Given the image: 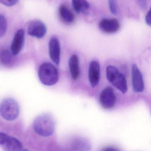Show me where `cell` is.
<instances>
[{
    "instance_id": "obj_19",
    "label": "cell",
    "mask_w": 151,
    "mask_h": 151,
    "mask_svg": "<svg viewBox=\"0 0 151 151\" xmlns=\"http://www.w3.org/2000/svg\"><path fill=\"white\" fill-rule=\"evenodd\" d=\"M19 0H0V2L7 6H12L15 5Z\"/></svg>"
},
{
    "instance_id": "obj_13",
    "label": "cell",
    "mask_w": 151,
    "mask_h": 151,
    "mask_svg": "<svg viewBox=\"0 0 151 151\" xmlns=\"http://www.w3.org/2000/svg\"><path fill=\"white\" fill-rule=\"evenodd\" d=\"M69 69L72 77L74 80H77L80 75L79 62L78 56L73 55L69 62Z\"/></svg>"
},
{
    "instance_id": "obj_22",
    "label": "cell",
    "mask_w": 151,
    "mask_h": 151,
    "mask_svg": "<svg viewBox=\"0 0 151 151\" xmlns=\"http://www.w3.org/2000/svg\"><path fill=\"white\" fill-rule=\"evenodd\" d=\"M102 151H119L116 148L113 147H109L103 149Z\"/></svg>"
},
{
    "instance_id": "obj_4",
    "label": "cell",
    "mask_w": 151,
    "mask_h": 151,
    "mask_svg": "<svg viewBox=\"0 0 151 151\" xmlns=\"http://www.w3.org/2000/svg\"><path fill=\"white\" fill-rule=\"evenodd\" d=\"M106 76L108 81L122 94H126L128 91V85L126 77L121 73L117 68L112 65L107 66Z\"/></svg>"
},
{
    "instance_id": "obj_15",
    "label": "cell",
    "mask_w": 151,
    "mask_h": 151,
    "mask_svg": "<svg viewBox=\"0 0 151 151\" xmlns=\"http://www.w3.org/2000/svg\"><path fill=\"white\" fill-rule=\"evenodd\" d=\"M74 9L77 13H84L90 8V4L87 0H72Z\"/></svg>"
},
{
    "instance_id": "obj_16",
    "label": "cell",
    "mask_w": 151,
    "mask_h": 151,
    "mask_svg": "<svg viewBox=\"0 0 151 151\" xmlns=\"http://www.w3.org/2000/svg\"><path fill=\"white\" fill-rule=\"evenodd\" d=\"M14 56L11 51L3 50L0 53V59L1 62L5 65H9L13 62V58Z\"/></svg>"
},
{
    "instance_id": "obj_9",
    "label": "cell",
    "mask_w": 151,
    "mask_h": 151,
    "mask_svg": "<svg viewBox=\"0 0 151 151\" xmlns=\"http://www.w3.org/2000/svg\"><path fill=\"white\" fill-rule=\"evenodd\" d=\"M99 27L106 33H114L119 30L120 24L116 19L104 18L100 21Z\"/></svg>"
},
{
    "instance_id": "obj_21",
    "label": "cell",
    "mask_w": 151,
    "mask_h": 151,
    "mask_svg": "<svg viewBox=\"0 0 151 151\" xmlns=\"http://www.w3.org/2000/svg\"><path fill=\"white\" fill-rule=\"evenodd\" d=\"M145 21H146V24L147 25L150 26L151 24V11L150 10L149 12L147 13L145 17Z\"/></svg>"
},
{
    "instance_id": "obj_17",
    "label": "cell",
    "mask_w": 151,
    "mask_h": 151,
    "mask_svg": "<svg viewBox=\"0 0 151 151\" xmlns=\"http://www.w3.org/2000/svg\"><path fill=\"white\" fill-rule=\"evenodd\" d=\"M7 29V21L3 15L0 14V38L5 35Z\"/></svg>"
},
{
    "instance_id": "obj_18",
    "label": "cell",
    "mask_w": 151,
    "mask_h": 151,
    "mask_svg": "<svg viewBox=\"0 0 151 151\" xmlns=\"http://www.w3.org/2000/svg\"><path fill=\"white\" fill-rule=\"evenodd\" d=\"M108 3L111 12L113 15H117L118 10L116 0H108Z\"/></svg>"
},
{
    "instance_id": "obj_23",
    "label": "cell",
    "mask_w": 151,
    "mask_h": 151,
    "mask_svg": "<svg viewBox=\"0 0 151 151\" xmlns=\"http://www.w3.org/2000/svg\"><path fill=\"white\" fill-rule=\"evenodd\" d=\"M22 151H29V150H27V149H24V150H22Z\"/></svg>"
},
{
    "instance_id": "obj_11",
    "label": "cell",
    "mask_w": 151,
    "mask_h": 151,
    "mask_svg": "<svg viewBox=\"0 0 151 151\" xmlns=\"http://www.w3.org/2000/svg\"><path fill=\"white\" fill-rule=\"evenodd\" d=\"M100 79V66L97 61H93L90 64L89 79L91 87L95 88L99 83Z\"/></svg>"
},
{
    "instance_id": "obj_14",
    "label": "cell",
    "mask_w": 151,
    "mask_h": 151,
    "mask_svg": "<svg viewBox=\"0 0 151 151\" xmlns=\"http://www.w3.org/2000/svg\"><path fill=\"white\" fill-rule=\"evenodd\" d=\"M59 12L62 21L66 24H72L74 21L75 18L74 14L64 4H62L59 6Z\"/></svg>"
},
{
    "instance_id": "obj_8",
    "label": "cell",
    "mask_w": 151,
    "mask_h": 151,
    "mask_svg": "<svg viewBox=\"0 0 151 151\" xmlns=\"http://www.w3.org/2000/svg\"><path fill=\"white\" fill-rule=\"evenodd\" d=\"M132 85L137 93H141L144 90V83L142 73L136 65H133L132 69Z\"/></svg>"
},
{
    "instance_id": "obj_10",
    "label": "cell",
    "mask_w": 151,
    "mask_h": 151,
    "mask_svg": "<svg viewBox=\"0 0 151 151\" xmlns=\"http://www.w3.org/2000/svg\"><path fill=\"white\" fill-rule=\"evenodd\" d=\"M49 53L51 60L57 65L60 63V45L59 40L56 37H53L49 42Z\"/></svg>"
},
{
    "instance_id": "obj_12",
    "label": "cell",
    "mask_w": 151,
    "mask_h": 151,
    "mask_svg": "<svg viewBox=\"0 0 151 151\" xmlns=\"http://www.w3.org/2000/svg\"><path fill=\"white\" fill-rule=\"evenodd\" d=\"M25 39V32L22 29L16 33L11 45V52L14 56L19 54L22 49Z\"/></svg>"
},
{
    "instance_id": "obj_1",
    "label": "cell",
    "mask_w": 151,
    "mask_h": 151,
    "mask_svg": "<svg viewBox=\"0 0 151 151\" xmlns=\"http://www.w3.org/2000/svg\"><path fill=\"white\" fill-rule=\"evenodd\" d=\"M33 127L38 134L43 137L50 136L55 132L56 122L51 115L44 114L35 119Z\"/></svg>"
},
{
    "instance_id": "obj_20",
    "label": "cell",
    "mask_w": 151,
    "mask_h": 151,
    "mask_svg": "<svg viewBox=\"0 0 151 151\" xmlns=\"http://www.w3.org/2000/svg\"><path fill=\"white\" fill-rule=\"evenodd\" d=\"M137 1H138V4L142 9H146L147 2H146V0H137Z\"/></svg>"
},
{
    "instance_id": "obj_6",
    "label": "cell",
    "mask_w": 151,
    "mask_h": 151,
    "mask_svg": "<svg viewBox=\"0 0 151 151\" xmlns=\"http://www.w3.org/2000/svg\"><path fill=\"white\" fill-rule=\"evenodd\" d=\"M116 102V97L113 89L111 87L105 88L100 95V103L105 109H111Z\"/></svg>"
},
{
    "instance_id": "obj_3",
    "label": "cell",
    "mask_w": 151,
    "mask_h": 151,
    "mask_svg": "<svg viewBox=\"0 0 151 151\" xmlns=\"http://www.w3.org/2000/svg\"><path fill=\"white\" fill-rule=\"evenodd\" d=\"M20 114L18 104L12 98L4 99L0 104V115L4 119L13 121L16 119Z\"/></svg>"
},
{
    "instance_id": "obj_7",
    "label": "cell",
    "mask_w": 151,
    "mask_h": 151,
    "mask_svg": "<svg viewBox=\"0 0 151 151\" xmlns=\"http://www.w3.org/2000/svg\"><path fill=\"white\" fill-rule=\"evenodd\" d=\"M28 34L38 39L43 38L47 32L45 24L40 20H35L30 22L27 27Z\"/></svg>"
},
{
    "instance_id": "obj_2",
    "label": "cell",
    "mask_w": 151,
    "mask_h": 151,
    "mask_svg": "<svg viewBox=\"0 0 151 151\" xmlns=\"http://www.w3.org/2000/svg\"><path fill=\"white\" fill-rule=\"evenodd\" d=\"M38 76L41 82L46 86H52L59 80V73L55 65L51 63H43L39 67Z\"/></svg>"
},
{
    "instance_id": "obj_5",
    "label": "cell",
    "mask_w": 151,
    "mask_h": 151,
    "mask_svg": "<svg viewBox=\"0 0 151 151\" xmlns=\"http://www.w3.org/2000/svg\"><path fill=\"white\" fill-rule=\"evenodd\" d=\"M0 146L4 151H22L21 143L15 137L0 133Z\"/></svg>"
}]
</instances>
